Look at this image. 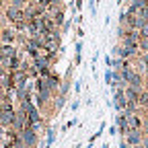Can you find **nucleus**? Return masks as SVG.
<instances>
[{
  "label": "nucleus",
  "instance_id": "nucleus-7",
  "mask_svg": "<svg viewBox=\"0 0 148 148\" xmlns=\"http://www.w3.org/2000/svg\"><path fill=\"white\" fill-rule=\"evenodd\" d=\"M127 86H134V88H138V90H144V74H140V72L134 70V74H132L130 80H127Z\"/></svg>",
  "mask_w": 148,
  "mask_h": 148
},
{
  "label": "nucleus",
  "instance_id": "nucleus-2",
  "mask_svg": "<svg viewBox=\"0 0 148 148\" xmlns=\"http://www.w3.org/2000/svg\"><path fill=\"white\" fill-rule=\"evenodd\" d=\"M123 140H125V144H127L130 148L140 146L142 140H144V132H142V130H127V134L123 136Z\"/></svg>",
  "mask_w": 148,
  "mask_h": 148
},
{
  "label": "nucleus",
  "instance_id": "nucleus-3",
  "mask_svg": "<svg viewBox=\"0 0 148 148\" xmlns=\"http://www.w3.org/2000/svg\"><path fill=\"white\" fill-rule=\"evenodd\" d=\"M16 31L12 27H4L2 31H0V43H4V45H14L16 41Z\"/></svg>",
  "mask_w": 148,
  "mask_h": 148
},
{
  "label": "nucleus",
  "instance_id": "nucleus-17",
  "mask_svg": "<svg viewBox=\"0 0 148 148\" xmlns=\"http://www.w3.org/2000/svg\"><path fill=\"white\" fill-rule=\"evenodd\" d=\"M144 78H148V70H146V74H144Z\"/></svg>",
  "mask_w": 148,
  "mask_h": 148
},
{
  "label": "nucleus",
  "instance_id": "nucleus-8",
  "mask_svg": "<svg viewBox=\"0 0 148 148\" xmlns=\"http://www.w3.org/2000/svg\"><path fill=\"white\" fill-rule=\"evenodd\" d=\"M123 92H125L127 103H138V97H140V92H142V90H138V88H134V86H127Z\"/></svg>",
  "mask_w": 148,
  "mask_h": 148
},
{
  "label": "nucleus",
  "instance_id": "nucleus-14",
  "mask_svg": "<svg viewBox=\"0 0 148 148\" xmlns=\"http://www.w3.org/2000/svg\"><path fill=\"white\" fill-rule=\"evenodd\" d=\"M4 136H6V130H4V127H0V140H4Z\"/></svg>",
  "mask_w": 148,
  "mask_h": 148
},
{
  "label": "nucleus",
  "instance_id": "nucleus-5",
  "mask_svg": "<svg viewBox=\"0 0 148 148\" xmlns=\"http://www.w3.org/2000/svg\"><path fill=\"white\" fill-rule=\"evenodd\" d=\"M113 101H115V107H117V111L119 113H123V109H125V105H127V99H125V92L123 90H113Z\"/></svg>",
  "mask_w": 148,
  "mask_h": 148
},
{
  "label": "nucleus",
  "instance_id": "nucleus-10",
  "mask_svg": "<svg viewBox=\"0 0 148 148\" xmlns=\"http://www.w3.org/2000/svg\"><path fill=\"white\" fill-rule=\"evenodd\" d=\"M117 127H119V134H121V136H125V134H127V130H130L123 113H119V115H117Z\"/></svg>",
  "mask_w": 148,
  "mask_h": 148
},
{
  "label": "nucleus",
  "instance_id": "nucleus-1",
  "mask_svg": "<svg viewBox=\"0 0 148 148\" xmlns=\"http://www.w3.org/2000/svg\"><path fill=\"white\" fill-rule=\"evenodd\" d=\"M21 140L25 142L27 148H37L39 146V132H35V130H31L29 125L21 132Z\"/></svg>",
  "mask_w": 148,
  "mask_h": 148
},
{
  "label": "nucleus",
  "instance_id": "nucleus-11",
  "mask_svg": "<svg viewBox=\"0 0 148 148\" xmlns=\"http://www.w3.org/2000/svg\"><path fill=\"white\" fill-rule=\"evenodd\" d=\"M138 47H140V53H146L148 51V37H140Z\"/></svg>",
  "mask_w": 148,
  "mask_h": 148
},
{
  "label": "nucleus",
  "instance_id": "nucleus-4",
  "mask_svg": "<svg viewBox=\"0 0 148 148\" xmlns=\"http://www.w3.org/2000/svg\"><path fill=\"white\" fill-rule=\"evenodd\" d=\"M14 117H16V111H0V127H12L14 123Z\"/></svg>",
  "mask_w": 148,
  "mask_h": 148
},
{
  "label": "nucleus",
  "instance_id": "nucleus-16",
  "mask_svg": "<svg viewBox=\"0 0 148 148\" xmlns=\"http://www.w3.org/2000/svg\"><path fill=\"white\" fill-rule=\"evenodd\" d=\"M144 90L148 92V78H144Z\"/></svg>",
  "mask_w": 148,
  "mask_h": 148
},
{
  "label": "nucleus",
  "instance_id": "nucleus-13",
  "mask_svg": "<svg viewBox=\"0 0 148 148\" xmlns=\"http://www.w3.org/2000/svg\"><path fill=\"white\" fill-rule=\"evenodd\" d=\"M140 58H142V62H144L146 68H148V51H146V53H140Z\"/></svg>",
  "mask_w": 148,
  "mask_h": 148
},
{
  "label": "nucleus",
  "instance_id": "nucleus-15",
  "mask_svg": "<svg viewBox=\"0 0 148 148\" xmlns=\"http://www.w3.org/2000/svg\"><path fill=\"white\" fill-rule=\"evenodd\" d=\"M142 146H144V148H148V136H144V140H142Z\"/></svg>",
  "mask_w": 148,
  "mask_h": 148
},
{
  "label": "nucleus",
  "instance_id": "nucleus-18",
  "mask_svg": "<svg viewBox=\"0 0 148 148\" xmlns=\"http://www.w3.org/2000/svg\"><path fill=\"white\" fill-rule=\"evenodd\" d=\"M134 148H144V146H142V144H140V146H134Z\"/></svg>",
  "mask_w": 148,
  "mask_h": 148
},
{
  "label": "nucleus",
  "instance_id": "nucleus-12",
  "mask_svg": "<svg viewBox=\"0 0 148 148\" xmlns=\"http://www.w3.org/2000/svg\"><path fill=\"white\" fill-rule=\"evenodd\" d=\"M142 132H144V136H148V111L142 113Z\"/></svg>",
  "mask_w": 148,
  "mask_h": 148
},
{
  "label": "nucleus",
  "instance_id": "nucleus-6",
  "mask_svg": "<svg viewBox=\"0 0 148 148\" xmlns=\"http://www.w3.org/2000/svg\"><path fill=\"white\" fill-rule=\"evenodd\" d=\"M125 115V113H123ZM127 127L130 130H142V113H132V115H125Z\"/></svg>",
  "mask_w": 148,
  "mask_h": 148
},
{
  "label": "nucleus",
  "instance_id": "nucleus-9",
  "mask_svg": "<svg viewBox=\"0 0 148 148\" xmlns=\"http://www.w3.org/2000/svg\"><path fill=\"white\" fill-rule=\"evenodd\" d=\"M138 107H140L142 113H146V111H148V92H146V90L140 92V97H138Z\"/></svg>",
  "mask_w": 148,
  "mask_h": 148
}]
</instances>
